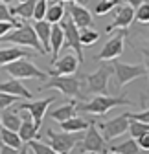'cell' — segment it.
I'll list each match as a JSON object with an SVG mask.
<instances>
[{
	"mask_svg": "<svg viewBox=\"0 0 149 154\" xmlns=\"http://www.w3.org/2000/svg\"><path fill=\"white\" fill-rule=\"evenodd\" d=\"M0 42H11L15 46H26V48L35 50L39 55L44 53V48L39 42V37H37L33 26H28V24H22L21 28L11 29L8 35H4L2 38H0Z\"/></svg>",
	"mask_w": 149,
	"mask_h": 154,
	"instance_id": "6da1fadb",
	"label": "cell"
},
{
	"mask_svg": "<svg viewBox=\"0 0 149 154\" xmlns=\"http://www.w3.org/2000/svg\"><path fill=\"white\" fill-rule=\"evenodd\" d=\"M120 105H133L131 99H127L125 95H120V97H109V95H96L94 99H90L88 103H78V110L79 112H88L92 116H105L109 110H113L114 106Z\"/></svg>",
	"mask_w": 149,
	"mask_h": 154,
	"instance_id": "7a4b0ae2",
	"label": "cell"
},
{
	"mask_svg": "<svg viewBox=\"0 0 149 154\" xmlns=\"http://www.w3.org/2000/svg\"><path fill=\"white\" fill-rule=\"evenodd\" d=\"M59 90L66 97H78L85 99V94L81 92V77H74V75H52V79H48L41 90Z\"/></svg>",
	"mask_w": 149,
	"mask_h": 154,
	"instance_id": "3957f363",
	"label": "cell"
},
{
	"mask_svg": "<svg viewBox=\"0 0 149 154\" xmlns=\"http://www.w3.org/2000/svg\"><path fill=\"white\" fill-rule=\"evenodd\" d=\"M6 72L13 79H41V81H46V77H48V73L39 70L28 57H22V59H17V61L6 64Z\"/></svg>",
	"mask_w": 149,
	"mask_h": 154,
	"instance_id": "277c9868",
	"label": "cell"
},
{
	"mask_svg": "<svg viewBox=\"0 0 149 154\" xmlns=\"http://www.w3.org/2000/svg\"><path fill=\"white\" fill-rule=\"evenodd\" d=\"M48 138H50V147L59 152V154H68L74 147H76V143H79L83 140L85 134L81 132H53V130H48Z\"/></svg>",
	"mask_w": 149,
	"mask_h": 154,
	"instance_id": "5b68a950",
	"label": "cell"
},
{
	"mask_svg": "<svg viewBox=\"0 0 149 154\" xmlns=\"http://www.w3.org/2000/svg\"><path fill=\"white\" fill-rule=\"evenodd\" d=\"M61 28L65 31V44L66 48H72L74 51H76V57H78V61L79 64L85 61V57H83V44H81V38H79V28L74 24L72 20V17L65 15V18L61 20Z\"/></svg>",
	"mask_w": 149,
	"mask_h": 154,
	"instance_id": "8992f818",
	"label": "cell"
},
{
	"mask_svg": "<svg viewBox=\"0 0 149 154\" xmlns=\"http://www.w3.org/2000/svg\"><path fill=\"white\" fill-rule=\"evenodd\" d=\"M114 75H116V85L118 88H123L129 81L138 79V77L147 75V70L144 64H127V63H114L113 64Z\"/></svg>",
	"mask_w": 149,
	"mask_h": 154,
	"instance_id": "52a82bcc",
	"label": "cell"
},
{
	"mask_svg": "<svg viewBox=\"0 0 149 154\" xmlns=\"http://www.w3.org/2000/svg\"><path fill=\"white\" fill-rule=\"evenodd\" d=\"M114 73L113 66H101L100 70H96L94 73L85 75L83 79L87 83V90L98 95H107V85H109V77Z\"/></svg>",
	"mask_w": 149,
	"mask_h": 154,
	"instance_id": "ba28073f",
	"label": "cell"
},
{
	"mask_svg": "<svg viewBox=\"0 0 149 154\" xmlns=\"http://www.w3.org/2000/svg\"><path fill=\"white\" fill-rule=\"evenodd\" d=\"M100 130L103 132V140L105 141H110L118 136H123L125 132H129V112H123L120 114L118 118H113L105 123H100L98 125Z\"/></svg>",
	"mask_w": 149,
	"mask_h": 154,
	"instance_id": "9c48e42d",
	"label": "cell"
},
{
	"mask_svg": "<svg viewBox=\"0 0 149 154\" xmlns=\"http://www.w3.org/2000/svg\"><path fill=\"white\" fill-rule=\"evenodd\" d=\"M79 152H90V154H96V152H105V140L100 134V130L96 128V123L90 121L88 125V132L83 136L81 143L78 145Z\"/></svg>",
	"mask_w": 149,
	"mask_h": 154,
	"instance_id": "30bf717a",
	"label": "cell"
},
{
	"mask_svg": "<svg viewBox=\"0 0 149 154\" xmlns=\"http://www.w3.org/2000/svg\"><path fill=\"white\" fill-rule=\"evenodd\" d=\"M55 101V97H46V99H39V101H28V103H22L18 105L17 108L21 112H30V116L33 118V123H35V128L41 130L43 127V119H44V114L48 110V106Z\"/></svg>",
	"mask_w": 149,
	"mask_h": 154,
	"instance_id": "8fae6325",
	"label": "cell"
},
{
	"mask_svg": "<svg viewBox=\"0 0 149 154\" xmlns=\"http://www.w3.org/2000/svg\"><path fill=\"white\" fill-rule=\"evenodd\" d=\"M125 31L122 29L120 33H116V35H113L107 41V44L103 46V50L100 51V55H96L94 59L96 61H113V59H116V57H120L122 53H123V42H125Z\"/></svg>",
	"mask_w": 149,
	"mask_h": 154,
	"instance_id": "7c38bea8",
	"label": "cell"
},
{
	"mask_svg": "<svg viewBox=\"0 0 149 154\" xmlns=\"http://www.w3.org/2000/svg\"><path fill=\"white\" fill-rule=\"evenodd\" d=\"M66 13L72 17L74 24H76L79 29H85V28H90L92 26V13L83 4L66 2Z\"/></svg>",
	"mask_w": 149,
	"mask_h": 154,
	"instance_id": "4fadbf2b",
	"label": "cell"
},
{
	"mask_svg": "<svg viewBox=\"0 0 149 154\" xmlns=\"http://www.w3.org/2000/svg\"><path fill=\"white\" fill-rule=\"evenodd\" d=\"M133 20H135V9H133L131 6H120V4H118L114 20L107 26L105 31H107V33H113L114 29H125Z\"/></svg>",
	"mask_w": 149,
	"mask_h": 154,
	"instance_id": "5bb4252c",
	"label": "cell"
},
{
	"mask_svg": "<svg viewBox=\"0 0 149 154\" xmlns=\"http://www.w3.org/2000/svg\"><path fill=\"white\" fill-rule=\"evenodd\" d=\"M52 66H53L50 70L52 75H74V73H76V70H78V66H79V61H78L76 55L68 53V55L61 57L59 61H55Z\"/></svg>",
	"mask_w": 149,
	"mask_h": 154,
	"instance_id": "9a60e30c",
	"label": "cell"
},
{
	"mask_svg": "<svg viewBox=\"0 0 149 154\" xmlns=\"http://www.w3.org/2000/svg\"><path fill=\"white\" fill-rule=\"evenodd\" d=\"M65 44V31L59 24H52V37H50V53H52V64L57 61L59 50Z\"/></svg>",
	"mask_w": 149,
	"mask_h": 154,
	"instance_id": "2e32d148",
	"label": "cell"
},
{
	"mask_svg": "<svg viewBox=\"0 0 149 154\" xmlns=\"http://www.w3.org/2000/svg\"><path fill=\"white\" fill-rule=\"evenodd\" d=\"M0 92L11 94V95H15V97L31 99V92L21 81H18V79H11V81H6V83H0Z\"/></svg>",
	"mask_w": 149,
	"mask_h": 154,
	"instance_id": "e0dca14e",
	"label": "cell"
},
{
	"mask_svg": "<svg viewBox=\"0 0 149 154\" xmlns=\"http://www.w3.org/2000/svg\"><path fill=\"white\" fill-rule=\"evenodd\" d=\"M0 121H2V127L4 128H9V130H15L18 132L21 128V123H22V116H21V110L18 108H13V110H2L0 114Z\"/></svg>",
	"mask_w": 149,
	"mask_h": 154,
	"instance_id": "ac0fdd59",
	"label": "cell"
},
{
	"mask_svg": "<svg viewBox=\"0 0 149 154\" xmlns=\"http://www.w3.org/2000/svg\"><path fill=\"white\" fill-rule=\"evenodd\" d=\"M18 136L24 143H28L30 140H37L39 136V130L35 128V123H33V118L30 114H22V123H21V128H18Z\"/></svg>",
	"mask_w": 149,
	"mask_h": 154,
	"instance_id": "d6986e66",
	"label": "cell"
},
{
	"mask_svg": "<svg viewBox=\"0 0 149 154\" xmlns=\"http://www.w3.org/2000/svg\"><path fill=\"white\" fill-rule=\"evenodd\" d=\"M28 55L33 57L31 51L22 50V48H17V46H13V48H0V66H6V64L13 63V61H17V59L28 57Z\"/></svg>",
	"mask_w": 149,
	"mask_h": 154,
	"instance_id": "ffe728a7",
	"label": "cell"
},
{
	"mask_svg": "<svg viewBox=\"0 0 149 154\" xmlns=\"http://www.w3.org/2000/svg\"><path fill=\"white\" fill-rule=\"evenodd\" d=\"M35 2L37 0H24V2L13 4L9 8L11 15L18 20H28V18H33V9H35Z\"/></svg>",
	"mask_w": 149,
	"mask_h": 154,
	"instance_id": "44dd1931",
	"label": "cell"
},
{
	"mask_svg": "<svg viewBox=\"0 0 149 154\" xmlns=\"http://www.w3.org/2000/svg\"><path fill=\"white\" fill-rule=\"evenodd\" d=\"M76 112H78V103H76V101H70V103H66V105H61V106H57L55 110H52V112H50V118H52L53 121H57V123H63V121L74 118V116H76Z\"/></svg>",
	"mask_w": 149,
	"mask_h": 154,
	"instance_id": "7402d4cb",
	"label": "cell"
},
{
	"mask_svg": "<svg viewBox=\"0 0 149 154\" xmlns=\"http://www.w3.org/2000/svg\"><path fill=\"white\" fill-rule=\"evenodd\" d=\"M33 29L39 37V42L43 44L44 48V53L50 51V37H52V24L46 22V20H35L33 24Z\"/></svg>",
	"mask_w": 149,
	"mask_h": 154,
	"instance_id": "603a6c76",
	"label": "cell"
},
{
	"mask_svg": "<svg viewBox=\"0 0 149 154\" xmlns=\"http://www.w3.org/2000/svg\"><path fill=\"white\" fill-rule=\"evenodd\" d=\"M66 15V4L61 2V0H55L52 6H48L46 15H44V20L50 24H59Z\"/></svg>",
	"mask_w": 149,
	"mask_h": 154,
	"instance_id": "cb8c5ba5",
	"label": "cell"
},
{
	"mask_svg": "<svg viewBox=\"0 0 149 154\" xmlns=\"http://www.w3.org/2000/svg\"><path fill=\"white\" fill-rule=\"evenodd\" d=\"M59 125H61V130H65V132H83L85 128H88L90 121L74 116V118H70V119H66V121H63Z\"/></svg>",
	"mask_w": 149,
	"mask_h": 154,
	"instance_id": "d4e9b609",
	"label": "cell"
},
{
	"mask_svg": "<svg viewBox=\"0 0 149 154\" xmlns=\"http://www.w3.org/2000/svg\"><path fill=\"white\" fill-rule=\"evenodd\" d=\"M110 152H118V154H142V149H140L138 141L135 138H131V140H127L123 143L113 145V147H110Z\"/></svg>",
	"mask_w": 149,
	"mask_h": 154,
	"instance_id": "484cf974",
	"label": "cell"
},
{
	"mask_svg": "<svg viewBox=\"0 0 149 154\" xmlns=\"http://www.w3.org/2000/svg\"><path fill=\"white\" fill-rule=\"evenodd\" d=\"M0 140H2V143H6L9 147H15V149H21L24 145V141L21 140V136H18V132L4 128V127L0 128Z\"/></svg>",
	"mask_w": 149,
	"mask_h": 154,
	"instance_id": "4316f807",
	"label": "cell"
},
{
	"mask_svg": "<svg viewBox=\"0 0 149 154\" xmlns=\"http://www.w3.org/2000/svg\"><path fill=\"white\" fill-rule=\"evenodd\" d=\"M149 130V123H144V121H138V119H131L129 118V132L135 140H138L142 134H145Z\"/></svg>",
	"mask_w": 149,
	"mask_h": 154,
	"instance_id": "83f0119b",
	"label": "cell"
},
{
	"mask_svg": "<svg viewBox=\"0 0 149 154\" xmlns=\"http://www.w3.org/2000/svg\"><path fill=\"white\" fill-rule=\"evenodd\" d=\"M79 38H81L83 46H92V44H96V41L100 38V33L92 28H85V29H79Z\"/></svg>",
	"mask_w": 149,
	"mask_h": 154,
	"instance_id": "f1b7e54d",
	"label": "cell"
},
{
	"mask_svg": "<svg viewBox=\"0 0 149 154\" xmlns=\"http://www.w3.org/2000/svg\"><path fill=\"white\" fill-rule=\"evenodd\" d=\"M28 147L33 150V154H59V152H55L50 145H46V143H43L39 140H30Z\"/></svg>",
	"mask_w": 149,
	"mask_h": 154,
	"instance_id": "f546056e",
	"label": "cell"
},
{
	"mask_svg": "<svg viewBox=\"0 0 149 154\" xmlns=\"http://www.w3.org/2000/svg\"><path fill=\"white\" fill-rule=\"evenodd\" d=\"M0 22H11L15 28H21L24 22H21L18 18H15L13 15H11V11H9V6H6V4H2L0 2Z\"/></svg>",
	"mask_w": 149,
	"mask_h": 154,
	"instance_id": "4dcf8cb0",
	"label": "cell"
},
{
	"mask_svg": "<svg viewBox=\"0 0 149 154\" xmlns=\"http://www.w3.org/2000/svg\"><path fill=\"white\" fill-rule=\"evenodd\" d=\"M118 4H120V0H101V2L96 6L94 13H96L98 17H103V15H107L109 11H113Z\"/></svg>",
	"mask_w": 149,
	"mask_h": 154,
	"instance_id": "1f68e13d",
	"label": "cell"
},
{
	"mask_svg": "<svg viewBox=\"0 0 149 154\" xmlns=\"http://www.w3.org/2000/svg\"><path fill=\"white\" fill-rule=\"evenodd\" d=\"M135 20L142 22V24H149V0L144 2L140 8H136L135 11Z\"/></svg>",
	"mask_w": 149,
	"mask_h": 154,
	"instance_id": "d6a6232c",
	"label": "cell"
},
{
	"mask_svg": "<svg viewBox=\"0 0 149 154\" xmlns=\"http://www.w3.org/2000/svg\"><path fill=\"white\" fill-rule=\"evenodd\" d=\"M46 9H48V0H37L35 9H33V18L35 20H44Z\"/></svg>",
	"mask_w": 149,
	"mask_h": 154,
	"instance_id": "836d02e7",
	"label": "cell"
},
{
	"mask_svg": "<svg viewBox=\"0 0 149 154\" xmlns=\"http://www.w3.org/2000/svg\"><path fill=\"white\" fill-rule=\"evenodd\" d=\"M17 99H18V97H15V95H11V94L0 92V110H6V108H9L13 103H17Z\"/></svg>",
	"mask_w": 149,
	"mask_h": 154,
	"instance_id": "e575fe53",
	"label": "cell"
},
{
	"mask_svg": "<svg viewBox=\"0 0 149 154\" xmlns=\"http://www.w3.org/2000/svg\"><path fill=\"white\" fill-rule=\"evenodd\" d=\"M131 119H138V121H144V123H149V108L144 110V112H136V114H129Z\"/></svg>",
	"mask_w": 149,
	"mask_h": 154,
	"instance_id": "d590c367",
	"label": "cell"
},
{
	"mask_svg": "<svg viewBox=\"0 0 149 154\" xmlns=\"http://www.w3.org/2000/svg\"><path fill=\"white\" fill-rule=\"evenodd\" d=\"M136 141H138V145H140L142 150H149V130H147L145 134H142Z\"/></svg>",
	"mask_w": 149,
	"mask_h": 154,
	"instance_id": "8d00e7d4",
	"label": "cell"
},
{
	"mask_svg": "<svg viewBox=\"0 0 149 154\" xmlns=\"http://www.w3.org/2000/svg\"><path fill=\"white\" fill-rule=\"evenodd\" d=\"M11 29H15V26L11 22H0V38H2L4 35H8Z\"/></svg>",
	"mask_w": 149,
	"mask_h": 154,
	"instance_id": "74e56055",
	"label": "cell"
},
{
	"mask_svg": "<svg viewBox=\"0 0 149 154\" xmlns=\"http://www.w3.org/2000/svg\"><path fill=\"white\" fill-rule=\"evenodd\" d=\"M0 154H18V149L9 147L6 143H0Z\"/></svg>",
	"mask_w": 149,
	"mask_h": 154,
	"instance_id": "f35d334b",
	"label": "cell"
},
{
	"mask_svg": "<svg viewBox=\"0 0 149 154\" xmlns=\"http://www.w3.org/2000/svg\"><path fill=\"white\" fill-rule=\"evenodd\" d=\"M142 55H144V61H145V70L149 73V48H142Z\"/></svg>",
	"mask_w": 149,
	"mask_h": 154,
	"instance_id": "ab89813d",
	"label": "cell"
},
{
	"mask_svg": "<svg viewBox=\"0 0 149 154\" xmlns=\"http://www.w3.org/2000/svg\"><path fill=\"white\" fill-rule=\"evenodd\" d=\"M125 2H127V6H131L133 9H136V8H140L145 2V0H125Z\"/></svg>",
	"mask_w": 149,
	"mask_h": 154,
	"instance_id": "60d3db41",
	"label": "cell"
},
{
	"mask_svg": "<svg viewBox=\"0 0 149 154\" xmlns=\"http://www.w3.org/2000/svg\"><path fill=\"white\" fill-rule=\"evenodd\" d=\"M18 154H30V147H28V143H26V145H22L21 149H18Z\"/></svg>",
	"mask_w": 149,
	"mask_h": 154,
	"instance_id": "b9f144b4",
	"label": "cell"
},
{
	"mask_svg": "<svg viewBox=\"0 0 149 154\" xmlns=\"http://www.w3.org/2000/svg\"><path fill=\"white\" fill-rule=\"evenodd\" d=\"M0 2L6 4V6H11V4H15V2H17V0H0Z\"/></svg>",
	"mask_w": 149,
	"mask_h": 154,
	"instance_id": "7bdbcfd3",
	"label": "cell"
},
{
	"mask_svg": "<svg viewBox=\"0 0 149 154\" xmlns=\"http://www.w3.org/2000/svg\"><path fill=\"white\" fill-rule=\"evenodd\" d=\"M61 2H65V4H66V2H76V4H83V0H61Z\"/></svg>",
	"mask_w": 149,
	"mask_h": 154,
	"instance_id": "ee69618b",
	"label": "cell"
},
{
	"mask_svg": "<svg viewBox=\"0 0 149 154\" xmlns=\"http://www.w3.org/2000/svg\"><path fill=\"white\" fill-rule=\"evenodd\" d=\"M107 154H118V152H107Z\"/></svg>",
	"mask_w": 149,
	"mask_h": 154,
	"instance_id": "f6af8a7d",
	"label": "cell"
},
{
	"mask_svg": "<svg viewBox=\"0 0 149 154\" xmlns=\"http://www.w3.org/2000/svg\"><path fill=\"white\" fill-rule=\"evenodd\" d=\"M0 128H2V121H0Z\"/></svg>",
	"mask_w": 149,
	"mask_h": 154,
	"instance_id": "bcb514c9",
	"label": "cell"
},
{
	"mask_svg": "<svg viewBox=\"0 0 149 154\" xmlns=\"http://www.w3.org/2000/svg\"><path fill=\"white\" fill-rule=\"evenodd\" d=\"M21 2H24V0H21Z\"/></svg>",
	"mask_w": 149,
	"mask_h": 154,
	"instance_id": "7dc6e473",
	"label": "cell"
}]
</instances>
